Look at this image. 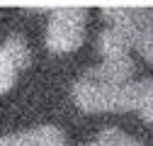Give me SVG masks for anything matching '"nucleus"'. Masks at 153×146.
Segmentation results:
<instances>
[{
  "label": "nucleus",
  "mask_w": 153,
  "mask_h": 146,
  "mask_svg": "<svg viewBox=\"0 0 153 146\" xmlns=\"http://www.w3.org/2000/svg\"><path fill=\"white\" fill-rule=\"evenodd\" d=\"M131 46H134V34L124 25H107L97 36V49L105 59L129 56Z\"/></svg>",
  "instance_id": "obj_4"
},
{
  "label": "nucleus",
  "mask_w": 153,
  "mask_h": 146,
  "mask_svg": "<svg viewBox=\"0 0 153 146\" xmlns=\"http://www.w3.org/2000/svg\"><path fill=\"white\" fill-rule=\"evenodd\" d=\"M15 78H17V66L7 59V54L0 49V95L7 93L15 85Z\"/></svg>",
  "instance_id": "obj_9"
},
{
  "label": "nucleus",
  "mask_w": 153,
  "mask_h": 146,
  "mask_svg": "<svg viewBox=\"0 0 153 146\" xmlns=\"http://www.w3.org/2000/svg\"><path fill=\"white\" fill-rule=\"evenodd\" d=\"M88 146H102V144H100V141H92V144H88Z\"/></svg>",
  "instance_id": "obj_12"
},
{
  "label": "nucleus",
  "mask_w": 153,
  "mask_h": 146,
  "mask_svg": "<svg viewBox=\"0 0 153 146\" xmlns=\"http://www.w3.org/2000/svg\"><path fill=\"white\" fill-rule=\"evenodd\" d=\"M0 49L7 54V59L17 66V71H22V68L29 66V46H27V42H25L22 34H17V32L7 34Z\"/></svg>",
  "instance_id": "obj_7"
},
{
  "label": "nucleus",
  "mask_w": 153,
  "mask_h": 146,
  "mask_svg": "<svg viewBox=\"0 0 153 146\" xmlns=\"http://www.w3.org/2000/svg\"><path fill=\"white\" fill-rule=\"evenodd\" d=\"M0 146H20V141H17V134L0 136Z\"/></svg>",
  "instance_id": "obj_11"
},
{
  "label": "nucleus",
  "mask_w": 153,
  "mask_h": 146,
  "mask_svg": "<svg viewBox=\"0 0 153 146\" xmlns=\"http://www.w3.org/2000/svg\"><path fill=\"white\" fill-rule=\"evenodd\" d=\"M139 115H141V119L153 122V90L143 98V102H141V107H139Z\"/></svg>",
  "instance_id": "obj_10"
},
{
  "label": "nucleus",
  "mask_w": 153,
  "mask_h": 146,
  "mask_svg": "<svg viewBox=\"0 0 153 146\" xmlns=\"http://www.w3.org/2000/svg\"><path fill=\"white\" fill-rule=\"evenodd\" d=\"M85 39V7L61 5L53 7L46 25V46L56 54L75 51Z\"/></svg>",
  "instance_id": "obj_2"
},
{
  "label": "nucleus",
  "mask_w": 153,
  "mask_h": 146,
  "mask_svg": "<svg viewBox=\"0 0 153 146\" xmlns=\"http://www.w3.org/2000/svg\"><path fill=\"white\" fill-rule=\"evenodd\" d=\"M20 146H66V134L56 124H39L17 134Z\"/></svg>",
  "instance_id": "obj_6"
},
{
  "label": "nucleus",
  "mask_w": 153,
  "mask_h": 146,
  "mask_svg": "<svg viewBox=\"0 0 153 146\" xmlns=\"http://www.w3.org/2000/svg\"><path fill=\"white\" fill-rule=\"evenodd\" d=\"M153 90V78H139L126 85H112L85 71L73 85V100L85 112H139L143 98Z\"/></svg>",
  "instance_id": "obj_1"
},
{
  "label": "nucleus",
  "mask_w": 153,
  "mask_h": 146,
  "mask_svg": "<svg viewBox=\"0 0 153 146\" xmlns=\"http://www.w3.org/2000/svg\"><path fill=\"white\" fill-rule=\"evenodd\" d=\"M102 15L109 25L129 27L136 51L146 61H153V5H107Z\"/></svg>",
  "instance_id": "obj_3"
},
{
  "label": "nucleus",
  "mask_w": 153,
  "mask_h": 146,
  "mask_svg": "<svg viewBox=\"0 0 153 146\" xmlns=\"http://www.w3.org/2000/svg\"><path fill=\"white\" fill-rule=\"evenodd\" d=\"M97 141L102 146H146L143 141L124 134L122 129H117V127H107V129H102L100 136H97Z\"/></svg>",
  "instance_id": "obj_8"
},
{
  "label": "nucleus",
  "mask_w": 153,
  "mask_h": 146,
  "mask_svg": "<svg viewBox=\"0 0 153 146\" xmlns=\"http://www.w3.org/2000/svg\"><path fill=\"white\" fill-rule=\"evenodd\" d=\"M92 76H97L105 83L112 85H126L134 80V73H136V63L131 56H117V59H102V63L88 68Z\"/></svg>",
  "instance_id": "obj_5"
}]
</instances>
